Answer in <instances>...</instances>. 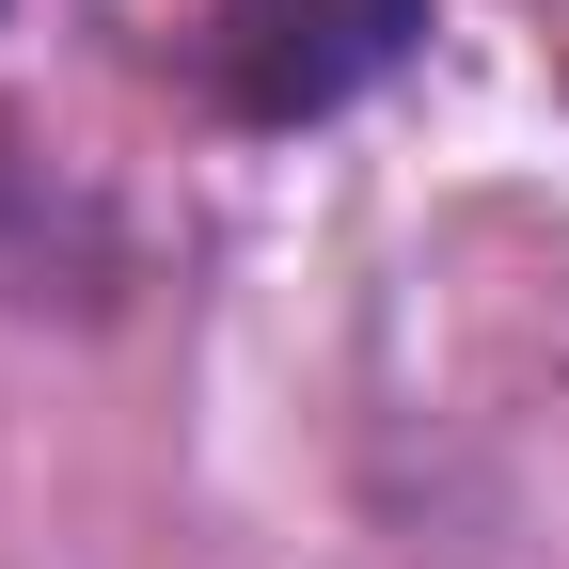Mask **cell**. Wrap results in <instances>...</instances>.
<instances>
[{"instance_id":"1","label":"cell","mask_w":569,"mask_h":569,"mask_svg":"<svg viewBox=\"0 0 569 569\" xmlns=\"http://www.w3.org/2000/svg\"><path fill=\"white\" fill-rule=\"evenodd\" d=\"M427 32V0H206V63L253 127H317L365 80H396Z\"/></svg>"}]
</instances>
